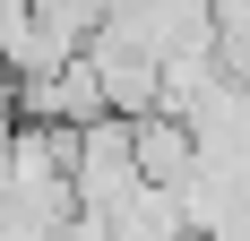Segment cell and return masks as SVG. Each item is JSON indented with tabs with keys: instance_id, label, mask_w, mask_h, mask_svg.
I'll return each mask as SVG.
<instances>
[{
	"instance_id": "1",
	"label": "cell",
	"mask_w": 250,
	"mask_h": 241,
	"mask_svg": "<svg viewBox=\"0 0 250 241\" xmlns=\"http://www.w3.org/2000/svg\"><path fill=\"white\" fill-rule=\"evenodd\" d=\"M147 190V164H138V138H129V112H104L78 129V216H112L121 198Z\"/></svg>"
},
{
	"instance_id": "2",
	"label": "cell",
	"mask_w": 250,
	"mask_h": 241,
	"mask_svg": "<svg viewBox=\"0 0 250 241\" xmlns=\"http://www.w3.org/2000/svg\"><path fill=\"white\" fill-rule=\"evenodd\" d=\"M112 103H104V78L86 52H69L61 69H35L18 78V120H52V129H86V120H104Z\"/></svg>"
},
{
	"instance_id": "3",
	"label": "cell",
	"mask_w": 250,
	"mask_h": 241,
	"mask_svg": "<svg viewBox=\"0 0 250 241\" xmlns=\"http://www.w3.org/2000/svg\"><path fill=\"white\" fill-rule=\"evenodd\" d=\"M199 224H190V198L164 190V181H147L138 198H121L112 216H104V241H190Z\"/></svg>"
},
{
	"instance_id": "4",
	"label": "cell",
	"mask_w": 250,
	"mask_h": 241,
	"mask_svg": "<svg viewBox=\"0 0 250 241\" xmlns=\"http://www.w3.org/2000/svg\"><path fill=\"white\" fill-rule=\"evenodd\" d=\"M129 138H138L147 181H164V190H181V181L199 172V129H190L181 112H138V120H129Z\"/></svg>"
},
{
	"instance_id": "5",
	"label": "cell",
	"mask_w": 250,
	"mask_h": 241,
	"mask_svg": "<svg viewBox=\"0 0 250 241\" xmlns=\"http://www.w3.org/2000/svg\"><path fill=\"white\" fill-rule=\"evenodd\" d=\"M43 52V0H0V69H35Z\"/></svg>"
},
{
	"instance_id": "6",
	"label": "cell",
	"mask_w": 250,
	"mask_h": 241,
	"mask_svg": "<svg viewBox=\"0 0 250 241\" xmlns=\"http://www.w3.org/2000/svg\"><path fill=\"white\" fill-rule=\"evenodd\" d=\"M9 190H18V129H0V207H9Z\"/></svg>"
},
{
	"instance_id": "7",
	"label": "cell",
	"mask_w": 250,
	"mask_h": 241,
	"mask_svg": "<svg viewBox=\"0 0 250 241\" xmlns=\"http://www.w3.org/2000/svg\"><path fill=\"white\" fill-rule=\"evenodd\" d=\"M0 129H18V69H0Z\"/></svg>"
}]
</instances>
